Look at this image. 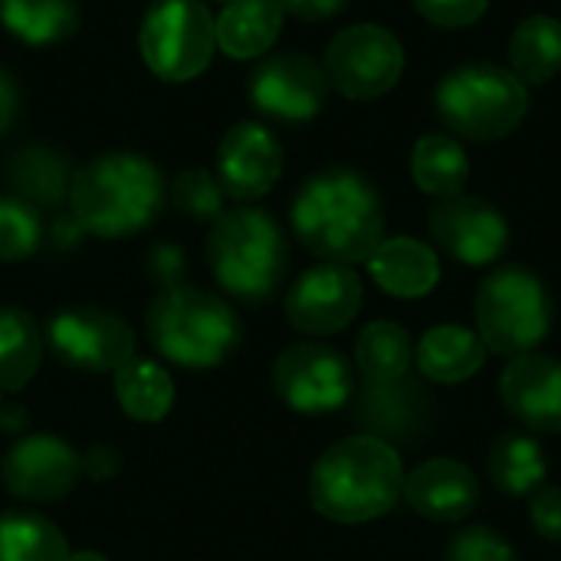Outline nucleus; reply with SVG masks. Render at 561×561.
I'll return each mask as SVG.
<instances>
[{
	"mask_svg": "<svg viewBox=\"0 0 561 561\" xmlns=\"http://www.w3.org/2000/svg\"><path fill=\"white\" fill-rule=\"evenodd\" d=\"M69 207L79 230L92 237H131L161 214L164 174L151 158L135 151L99 154L72 174Z\"/></svg>",
	"mask_w": 561,
	"mask_h": 561,
	"instance_id": "nucleus-3",
	"label": "nucleus"
},
{
	"mask_svg": "<svg viewBox=\"0 0 561 561\" xmlns=\"http://www.w3.org/2000/svg\"><path fill=\"white\" fill-rule=\"evenodd\" d=\"M283 7L276 0H233L224 3L217 26V49L230 59H260L283 33Z\"/></svg>",
	"mask_w": 561,
	"mask_h": 561,
	"instance_id": "nucleus-22",
	"label": "nucleus"
},
{
	"mask_svg": "<svg viewBox=\"0 0 561 561\" xmlns=\"http://www.w3.org/2000/svg\"><path fill=\"white\" fill-rule=\"evenodd\" d=\"M69 561H108L102 552H92V549H79V552H72V559Z\"/></svg>",
	"mask_w": 561,
	"mask_h": 561,
	"instance_id": "nucleus-41",
	"label": "nucleus"
},
{
	"mask_svg": "<svg viewBox=\"0 0 561 561\" xmlns=\"http://www.w3.org/2000/svg\"><path fill=\"white\" fill-rule=\"evenodd\" d=\"M16 108H20V92H16V82L7 69H0V135L13 125L16 118Z\"/></svg>",
	"mask_w": 561,
	"mask_h": 561,
	"instance_id": "nucleus-40",
	"label": "nucleus"
},
{
	"mask_svg": "<svg viewBox=\"0 0 561 561\" xmlns=\"http://www.w3.org/2000/svg\"><path fill=\"white\" fill-rule=\"evenodd\" d=\"M506 411L529 431L561 434V362L529 352L510 358L500 378Z\"/></svg>",
	"mask_w": 561,
	"mask_h": 561,
	"instance_id": "nucleus-17",
	"label": "nucleus"
},
{
	"mask_svg": "<svg viewBox=\"0 0 561 561\" xmlns=\"http://www.w3.org/2000/svg\"><path fill=\"white\" fill-rule=\"evenodd\" d=\"M510 69L526 85H546L561 72V20L526 16L510 36Z\"/></svg>",
	"mask_w": 561,
	"mask_h": 561,
	"instance_id": "nucleus-26",
	"label": "nucleus"
},
{
	"mask_svg": "<svg viewBox=\"0 0 561 561\" xmlns=\"http://www.w3.org/2000/svg\"><path fill=\"white\" fill-rule=\"evenodd\" d=\"M0 427H3V404H0Z\"/></svg>",
	"mask_w": 561,
	"mask_h": 561,
	"instance_id": "nucleus-42",
	"label": "nucleus"
},
{
	"mask_svg": "<svg viewBox=\"0 0 561 561\" xmlns=\"http://www.w3.org/2000/svg\"><path fill=\"white\" fill-rule=\"evenodd\" d=\"M39 210L20 197H0V263H20L39 250Z\"/></svg>",
	"mask_w": 561,
	"mask_h": 561,
	"instance_id": "nucleus-32",
	"label": "nucleus"
},
{
	"mask_svg": "<svg viewBox=\"0 0 561 561\" xmlns=\"http://www.w3.org/2000/svg\"><path fill=\"white\" fill-rule=\"evenodd\" d=\"M115 398L131 421L154 424L164 421L174 404V381L154 358L131 355L115 371Z\"/></svg>",
	"mask_w": 561,
	"mask_h": 561,
	"instance_id": "nucleus-27",
	"label": "nucleus"
},
{
	"mask_svg": "<svg viewBox=\"0 0 561 561\" xmlns=\"http://www.w3.org/2000/svg\"><path fill=\"white\" fill-rule=\"evenodd\" d=\"M72 549L59 526L36 510L0 513V561H69Z\"/></svg>",
	"mask_w": 561,
	"mask_h": 561,
	"instance_id": "nucleus-30",
	"label": "nucleus"
},
{
	"mask_svg": "<svg viewBox=\"0 0 561 561\" xmlns=\"http://www.w3.org/2000/svg\"><path fill=\"white\" fill-rule=\"evenodd\" d=\"M404 496L411 510L431 523H460L480 503V480L467 463L437 457L408 473Z\"/></svg>",
	"mask_w": 561,
	"mask_h": 561,
	"instance_id": "nucleus-19",
	"label": "nucleus"
},
{
	"mask_svg": "<svg viewBox=\"0 0 561 561\" xmlns=\"http://www.w3.org/2000/svg\"><path fill=\"white\" fill-rule=\"evenodd\" d=\"M0 477L7 493L23 503H56L82 480V457L53 434H30L7 450Z\"/></svg>",
	"mask_w": 561,
	"mask_h": 561,
	"instance_id": "nucleus-13",
	"label": "nucleus"
},
{
	"mask_svg": "<svg viewBox=\"0 0 561 561\" xmlns=\"http://www.w3.org/2000/svg\"><path fill=\"white\" fill-rule=\"evenodd\" d=\"M43 342L66 368L89 375H115L135 355L131 325L99 306H69L56 312L43 329Z\"/></svg>",
	"mask_w": 561,
	"mask_h": 561,
	"instance_id": "nucleus-10",
	"label": "nucleus"
},
{
	"mask_svg": "<svg viewBox=\"0 0 561 561\" xmlns=\"http://www.w3.org/2000/svg\"><path fill=\"white\" fill-rule=\"evenodd\" d=\"M440 122L467 141H500L529 112V85L506 66L470 62L450 69L434 95Z\"/></svg>",
	"mask_w": 561,
	"mask_h": 561,
	"instance_id": "nucleus-6",
	"label": "nucleus"
},
{
	"mask_svg": "<svg viewBox=\"0 0 561 561\" xmlns=\"http://www.w3.org/2000/svg\"><path fill=\"white\" fill-rule=\"evenodd\" d=\"M444 561H519L513 546L486 526H470L457 533L444 552Z\"/></svg>",
	"mask_w": 561,
	"mask_h": 561,
	"instance_id": "nucleus-34",
	"label": "nucleus"
},
{
	"mask_svg": "<svg viewBox=\"0 0 561 561\" xmlns=\"http://www.w3.org/2000/svg\"><path fill=\"white\" fill-rule=\"evenodd\" d=\"M122 473V454L115 447L95 444L82 454V477H89L92 483H108Z\"/></svg>",
	"mask_w": 561,
	"mask_h": 561,
	"instance_id": "nucleus-37",
	"label": "nucleus"
},
{
	"mask_svg": "<svg viewBox=\"0 0 561 561\" xmlns=\"http://www.w3.org/2000/svg\"><path fill=\"white\" fill-rule=\"evenodd\" d=\"M273 388L299 414H329L352 401L355 371L352 362L319 342L289 345L273 365Z\"/></svg>",
	"mask_w": 561,
	"mask_h": 561,
	"instance_id": "nucleus-11",
	"label": "nucleus"
},
{
	"mask_svg": "<svg viewBox=\"0 0 561 561\" xmlns=\"http://www.w3.org/2000/svg\"><path fill=\"white\" fill-rule=\"evenodd\" d=\"M217 3H233V0H217Z\"/></svg>",
	"mask_w": 561,
	"mask_h": 561,
	"instance_id": "nucleus-43",
	"label": "nucleus"
},
{
	"mask_svg": "<svg viewBox=\"0 0 561 561\" xmlns=\"http://www.w3.org/2000/svg\"><path fill=\"white\" fill-rule=\"evenodd\" d=\"M362 309V279L352 266L319 263L306 270L286 296V319L306 335H335Z\"/></svg>",
	"mask_w": 561,
	"mask_h": 561,
	"instance_id": "nucleus-15",
	"label": "nucleus"
},
{
	"mask_svg": "<svg viewBox=\"0 0 561 561\" xmlns=\"http://www.w3.org/2000/svg\"><path fill=\"white\" fill-rule=\"evenodd\" d=\"M217 181L233 201H260L283 174V145L260 122L233 125L217 148Z\"/></svg>",
	"mask_w": 561,
	"mask_h": 561,
	"instance_id": "nucleus-16",
	"label": "nucleus"
},
{
	"mask_svg": "<svg viewBox=\"0 0 561 561\" xmlns=\"http://www.w3.org/2000/svg\"><path fill=\"white\" fill-rule=\"evenodd\" d=\"M329 99V76L309 53L289 49L266 56L250 72V102L256 112L279 122H309Z\"/></svg>",
	"mask_w": 561,
	"mask_h": 561,
	"instance_id": "nucleus-12",
	"label": "nucleus"
},
{
	"mask_svg": "<svg viewBox=\"0 0 561 561\" xmlns=\"http://www.w3.org/2000/svg\"><path fill=\"white\" fill-rule=\"evenodd\" d=\"M552 296L526 266H500L477 289V325L486 352L503 358L536 352L552 329Z\"/></svg>",
	"mask_w": 561,
	"mask_h": 561,
	"instance_id": "nucleus-7",
	"label": "nucleus"
},
{
	"mask_svg": "<svg viewBox=\"0 0 561 561\" xmlns=\"http://www.w3.org/2000/svg\"><path fill=\"white\" fill-rule=\"evenodd\" d=\"M171 201L181 214L194 217V220H217L224 214V187L217 181V174L204 171V168H187L171 181Z\"/></svg>",
	"mask_w": 561,
	"mask_h": 561,
	"instance_id": "nucleus-33",
	"label": "nucleus"
},
{
	"mask_svg": "<svg viewBox=\"0 0 561 561\" xmlns=\"http://www.w3.org/2000/svg\"><path fill=\"white\" fill-rule=\"evenodd\" d=\"M283 7V13H293L306 23H322V20H332L339 16L348 0H276Z\"/></svg>",
	"mask_w": 561,
	"mask_h": 561,
	"instance_id": "nucleus-38",
	"label": "nucleus"
},
{
	"mask_svg": "<svg viewBox=\"0 0 561 561\" xmlns=\"http://www.w3.org/2000/svg\"><path fill=\"white\" fill-rule=\"evenodd\" d=\"M371 279L394 299H421L440 279V260L434 247L414 237H391L365 260Z\"/></svg>",
	"mask_w": 561,
	"mask_h": 561,
	"instance_id": "nucleus-20",
	"label": "nucleus"
},
{
	"mask_svg": "<svg viewBox=\"0 0 561 561\" xmlns=\"http://www.w3.org/2000/svg\"><path fill=\"white\" fill-rule=\"evenodd\" d=\"M355 362L365 381H394L411 371L414 342L398 322H371L362 329L355 345Z\"/></svg>",
	"mask_w": 561,
	"mask_h": 561,
	"instance_id": "nucleus-31",
	"label": "nucleus"
},
{
	"mask_svg": "<svg viewBox=\"0 0 561 561\" xmlns=\"http://www.w3.org/2000/svg\"><path fill=\"white\" fill-rule=\"evenodd\" d=\"M151 348L181 368H217L240 345V319L227 299L201 286H164L148 306Z\"/></svg>",
	"mask_w": 561,
	"mask_h": 561,
	"instance_id": "nucleus-4",
	"label": "nucleus"
},
{
	"mask_svg": "<svg viewBox=\"0 0 561 561\" xmlns=\"http://www.w3.org/2000/svg\"><path fill=\"white\" fill-rule=\"evenodd\" d=\"M404 463L378 437L355 434L329 447L309 473V500L319 516L358 526L388 516L404 496Z\"/></svg>",
	"mask_w": 561,
	"mask_h": 561,
	"instance_id": "nucleus-2",
	"label": "nucleus"
},
{
	"mask_svg": "<svg viewBox=\"0 0 561 561\" xmlns=\"http://www.w3.org/2000/svg\"><path fill=\"white\" fill-rule=\"evenodd\" d=\"M529 523L533 529L549 539L561 542V490L559 486H539L529 500Z\"/></svg>",
	"mask_w": 561,
	"mask_h": 561,
	"instance_id": "nucleus-36",
	"label": "nucleus"
},
{
	"mask_svg": "<svg viewBox=\"0 0 561 561\" xmlns=\"http://www.w3.org/2000/svg\"><path fill=\"white\" fill-rule=\"evenodd\" d=\"M7 178H10L16 197L33 204V207L59 204L62 197H69V184H72L66 158L53 148H43V145L20 148L10 158Z\"/></svg>",
	"mask_w": 561,
	"mask_h": 561,
	"instance_id": "nucleus-28",
	"label": "nucleus"
},
{
	"mask_svg": "<svg viewBox=\"0 0 561 561\" xmlns=\"http://www.w3.org/2000/svg\"><path fill=\"white\" fill-rule=\"evenodd\" d=\"M293 233L322 263H365L385 240V204L375 184L352 168L312 174L293 201Z\"/></svg>",
	"mask_w": 561,
	"mask_h": 561,
	"instance_id": "nucleus-1",
	"label": "nucleus"
},
{
	"mask_svg": "<svg viewBox=\"0 0 561 561\" xmlns=\"http://www.w3.org/2000/svg\"><path fill=\"white\" fill-rule=\"evenodd\" d=\"M414 7L427 23L440 30H463L486 13L490 0H414Z\"/></svg>",
	"mask_w": 561,
	"mask_h": 561,
	"instance_id": "nucleus-35",
	"label": "nucleus"
},
{
	"mask_svg": "<svg viewBox=\"0 0 561 561\" xmlns=\"http://www.w3.org/2000/svg\"><path fill=\"white\" fill-rule=\"evenodd\" d=\"M43 329L16 306H0V394L26 388L43 362Z\"/></svg>",
	"mask_w": 561,
	"mask_h": 561,
	"instance_id": "nucleus-23",
	"label": "nucleus"
},
{
	"mask_svg": "<svg viewBox=\"0 0 561 561\" xmlns=\"http://www.w3.org/2000/svg\"><path fill=\"white\" fill-rule=\"evenodd\" d=\"M427 414H431V398L408 375L394 381H365L355 408V417L365 427V434L391 447L411 444L424 431Z\"/></svg>",
	"mask_w": 561,
	"mask_h": 561,
	"instance_id": "nucleus-18",
	"label": "nucleus"
},
{
	"mask_svg": "<svg viewBox=\"0 0 561 561\" xmlns=\"http://www.w3.org/2000/svg\"><path fill=\"white\" fill-rule=\"evenodd\" d=\"M145 66L164 82L197 79L217 53V26L204 0H154L141 20Z\"/></svg>",
	"mask_w": 561,
	"mask_h": 561,
	"instance_id": "nucleus-8",
	"label": "nucleus"
},
{
	"mask_svg": "<svg viewBox=\"0 0 561 561\" xmlns=\"http://www.w3.org/2000/svg\"><path fill=\"white\" fill-rule=\"evenodd\" d=\"M325 76L345 99L371 102L388 95L404 72L401 39L378 23L345 26L325 49Z\"/></svg>",
	"mask_w": 561,
	"mask_h": 561,
	"instance_id": "nucleus-9",
	"label": "nucleus"
},
{
	"mask_svg": "<svg viewBox=\"0 0 561 561\" xmlns=\"http://www.w3.org/2000/svg\"><path fill=\"white\" fill-rule=\"evenodd\" d=\"M411 178L424 194H431L437 201H447V197L463 194V187L470 181V158H467L463 145L454 135L434 131V135H424L414 145V151H411Z\"/></svg>",
	"mask_w": 561,
	"mask_h": 561,
	"instance_id": "nucleus-25",
	"label": "nucleus"
},
{
	"mask_svg": "<svg viewBox=\"0 0 561 561\" xmlns=\"http://www.w3.org/2000/svg\"><path fill=\"white\" fill-rule=\"evenodd\" d=\"M207 263L220 289L240 302H266L286 279L289 247L283 227L256 210H224L207 237Z\"/></svg>",
	"mask_w": 561,
	"mask_h": 561,
	"instance_id": "nucleus-5",
	"label": "nucleus"
},
{
	"mask_svg": "<svg viewBox=\"0 0 561 561\" xmlns=\"http://www.w3.org/2000/svg\"><path fill=\"white\" fill-rule=\"evenodd\" d=\"M427 227L434 243L467 266H486L500 260L510 243L506 217L490 201L470 194L437 201V207L427 217Z\"/></svg>",
	"mask_w": 561,
	"mask_h": 561,
	"instance_id": "nucleus-14",
	"label": "nucleus"
},
{
	"mask_svg": "<svg viewBox=\"0 0 561 561\" xmlns=\"http://www.w3.org/2000/svg\"><path fill=\"white\" fill-rule=\"evenodd\" d=\"M414 362L421 375L434 385H460L473 378L486 362V345L480 332L463 325H437L424 332V339L414 348Z\"/></svg>",
	"mask_w": 561,
	"mask_h": 561,
	"instance_id": "nucleus-21",
	"label": "nucleus"
},
{
	"mask_svg": "<svg viewBox=\"0 0 561 561\" xmlns=\"http://www.w3.org/2000/svg\"><path fill=\"white\" fill-rule=\"evenodd\" d=\"M0 23L26 46H53L79 30L82 10L79 0H0Z\"/></svg>",
	"mask_w": 561,
	"mask_h": 561,
	"instance_id": "nucleus-24",
	"label": "nucleus"
},
{
	"mask_svg": "<svg viewBox=\"0 0 561 561\" xmlns=\"http://www.w3.org/2000/svg\"><path fill=\"white\" fill-rule=\"evenodd\" d=\"M549 463L536 437L510 431L490 450V480L506 496H533L546 483Z\"/></svg>",
	"mask_w": 561,
	"mask_h": 561,
	"instance_id": "nucleus-29",
	"label": "nucleus"
},
{
	"mask_svg": "<svg viewBox=\"0 0 561 561\" xmlns=\"http://www.w3.org/2000/svg\"><path fill=\"white\" fill-rule=\"evenodd\" d=\"M151 270H154V276H161L168 286H174V283H178L174 273L184 270V260H181V253H178L171 243H161L158 250H151Z\"/></svg>",
	"mask_w": 561,
	"mask_h": 561,
	"instance_id": "nucleus-39",
	"label": "nucleus"
}]
</instances>
